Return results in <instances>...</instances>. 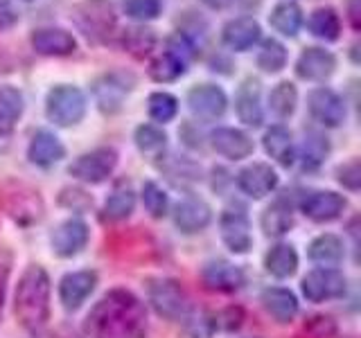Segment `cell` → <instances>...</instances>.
Wrapping results in <instances>:
<instances>
[{
  "label": "cell",
  "mask_w": 361,
  "mask_h": 338,
  "mask_svg": "<svg viewBox=\"0 0 361 338\" xmlns=\"http://www.w3.org/2000/svg\"><path fill=\"white\" fill-rule=\"evenodd\" d=\"M300 289L310 302H330L343 296L348 289V280L338 268L319 266L302 277Z\"/></svg>",
  "instance_id": "9c48e42d"
},
{
  "label": "cell",
  "mask_w": 361,
  "mask_h": 338,
  "mask_svg": "<svg viewBox=\"0 0 361 338\" xmlns=\"http://www.w3.org/2000/svg\"><path fill=\"white\" fill-rule=\"evenodd\" d=\"M291 225H293V214H291V206L285 199L271 203L262 212V230L267 237L287 234L291 230Z\"/></svg>",
  "instance_id": "8d00e7d4"
},
{
  "label": "cell",
  "mask_w": 361,
  "mask_h": 338,
  "mask_svg": "<svg viewBox=\"0 0 361 338\" xmlns=\"http://www.w3.org/2000/svg\"><path fill=\"white\" fill-rule=\"evenodd\" d=\"M20 14L14 5V0H0V30H9L18 23Z\"/></svg>",
  "instance_id": "ee69618b"
},
{
  "label": "cell",
  "mask_w": 361,
  "mask_h": 338,
  "mask_svg": "<svg viewBox=\"0 0 361 338\" xmlns=\"http://www.w3.org/2000/svg\"><path fill=\"white\" fill-rule=\"evenodd\" d=\"M188 108L201 122H217L228 108V95L217 84H195L188 90Z\"/></svg>",
  "instance_id": "30bf717a"
},
{
  "label": "cell",
  "mask_w": 361,
  "mask_h": 338,
  "mask_svg": "<svg viewBox=\"0 0 361 338\" xmlns=\"http://www.w3.org/2000/svg\"><path fill=\"white\" fill-rule=\"evenodd\" d=\"M330 151H332L330 140L319 131H310L305 133L300 146L296 149V161H300V167L305 172H314V169H319L327 161Z\"/></svg>",
  "instance_id": "f1b7e54d"
},
{
  "label": "cell",
  "mask_w": 361,
  "mask_h": 338,
  "mask_svg": "<svg viewBox=\"0 0 361 338\" xmlns=\"http://www.w3.org/2000/svg\"><path fill=\"white\" fill-rule=\"evenodd\" d=\"M298 108V88L291 82H278L269 93V111L278 120H289Z\"/></svg>",
  "instance_id": "836d02e7"
},
{
  "label": "cell",
  "mask_w": 361,
  "mask_h": 338,
  "mask_svg": "<svg viewBox=\"0 0 361 338\" xmlns=\"http://www.w3.org/2000/svg\"><path fill=\"white\" fill-rule=\"evenodd\" d=\"M32 50L41 56H71L77 52V37L66 27L45 25L30 34Z\"/></svg>",
  "instance_id": "2e32d148"
},
{
  "label": "cell",
  "mask_w": 361,
  "mask_h": 338,
  "mask_svg": "<svg viewBox=\"0 0 361 338\" xmlns=\"http://www.w3.org/2000/svg\"><path fill=\"white\" fill-rule=\"evenodd\" d=\"M172 219H174V225H176L178 232L197 234V232H203L210 225L212 210H210V206L203 199H199V196H185V199H180L174 206Z\"/></svg>",
  "instance_id": "ffe728a7"
},
{
  "label": "cell",
  "mask_w": 361,
  "mask_h": 338,
  "mask_svg": "<svg viewBox=\"0 0 361 338\" xmlns=\"http://www.w3.org/2000/svg\"><path fill=\"white\" fill-rule=\"evenodd\" d=\"M264 311L274 318L278 325H289L296 320V315L300 311V304L296 293L285 289V287H267L259 296Z\"/></svg>",
  "instance_id": "603a6c76"
},
{
  "label": "cell",
  "mask_w": 361,
  "mask_h": 338,
  "mask_svg": "<svg viewBox=\"0 0 361 338\" xmlns=\"http://www.w3.org/2000/svg\"><path fill=\"white\" fill-rule=\"evenodd\" d=\"M293 73L302 82L325 84L336 73V56L334 52L321 48V45H310L298 54Z\"/></svg>",
  "instance_id": "4fadbf2b"
},
{
  "label": "cell",
  "mask_w": 361,
  "mask_h": 338,
  "mask_svg": "<svg viewBox=\"0 0 361 338\" xmlns=\"http://www.w3.org/2000/svg\"><path fill=\"white\" fill-rule=\"evenodd\" d=\"M262 41V25L253 16H235L224 23L221 27V43L231 52H248Z\"/></svg>",
  "instance_id": "ac0fdd59"
},
{
  "label": "cell",
  "mask_w": 361,
  "mask_h": 338,
  "mask_svg": "<svg viewBox=\"0 0 361 338\" xmlns=\"http://www.w3.org/2000/svg\"><path fill=\"white\" fill-rule=\"evenodd\" d=\"M90 338H142L147 332V309L129 289H111L86 315Z\"/></svg>",
  "instance_id": "6da1fadb"
},
{
  "label": "cell",
  "mask_w": 361,
  "mask_h": 338,
  "mask_svg": "<svg viewBox=\"0 0 361 338\" xmlns=\"http://www.w3.org/2000/svg\"><path fill=\"white\" fill-rule=\"evenodd\" d=\"M88 99L84 90L75 84H56L45 95V118L54 127L71 129L86 118Z\"/></svg>",
  "instance_id": "277c9868"
},
{
  "label": "cell",
  "mask_w": 361,
  "mask_h": 338,
  "mask_svg": "<svg viewBox=\"0 0 361 338\" xmlns=\"http://www.w3.org/2000/svg\"><path fill=\"white\" fill-rule=\"evenodd\" d=\"M237 187L248 199H264L278 189L280 176L269 163H251L237 172Z\"/></svg>",
  "instance_id": "5bb4252c"
},
{
  "label": "cell",
  "mask_w": 361,
  "mask_h": 338,
  "mask_svg": "<svg viewBox=\"0 0 361 338\" xmlns=\"http://www.w3.org/2000/svg\"><path fill=\"white\" fill-rule=\"evenodd\" d=\"M25 113V95L23 90L3 84L0 86V135H9Z\"/></svg>",
  "instance_id": "4316f807"
},
{
  "label": "cell",
  "mask_w": 361,
  "mask_h": 338,
  "mask_svg": "<svg viewBox=\"0 0 361 338\" xmlns=\"http://www.w3.org/2000/svg\"><path fill=\"white\" fill-rule=\"evenodd\" d=\"M201 282L214 293H235L244 287V270L228 259H210L201 268Z\"/></svg>",
  "instance_id": "d6986e66"
},
{
  "label": "cell",
  "mask_w": 361,
  "mask_h": 338,
  "mask_svg": "<svg viewBox=\"0 0 361 338\" xmlns=\"http://www.w3.org/2000/svg\"><path fill=\"white\" fill-rule=\"evenodd\" d=\"M59 203L71 210H86L93 206V199H90L84 189H77V187H66L61 189V196Z\"/></svg>",
  "instance_id": "7bdbcfd3"
},
{
  "label": "cell",
  "mask_w": 361,
  "mask_h": 338,
  "mask_svg": "<svg viewBox=\"0 0 361 338\" xmlns=\"http://www.w3.org/2000/svg\"><path fill=\"white\" fill-rule=\"evenodd\" d=\"M140 196H142L145 210L149 212V217L163 219L169 212V196H167V192L156 183V180H147V183L142 185Z\"/></svg>",
  "instance_id": "60d3db41"
},
{
  "label": "cell",
  "mask_w": 361,
  "mask_h": 338,
  "mask_svg": "<svg viewBox=\"0 0 361 338\" xmlns=\"http://www.w3.org/2000/svg\"><path fill=\"white\" fill-rule=\"evenodd\" d=\"M88 239H90V230H88L86 221L71 217V219L61 221L52 230L50 246H52L54 255L68 259V257H75V255L82 253L86 248V244H88Z\"/></svg>",
  "instance_id": "e0dca14e"
},
{
  "label": "cell",
  "mask_w": 361,
  "mask_h": 338,
  "mask_svg": "<svg viewBox=\"0 0 361 338\" xmlns=\"http://www.w3.org/2000/svg\"><path fill=\"white\" fill-rule=\"evenodd\" d=\"M264 268L269 275L287 280L298 270V251L291 244H276L264 255Z\"/></svg>",
  "instance_id": "4dcf8cb0"
},
{
  "label": "cell",
  "mask_w": 361,
  "mask_h": 338,
  "mask_svg": "<svg viewBox=\"0 0 361 338\" xmlns=\"http://www.w3.org/2000/svg\"><path fill=\"white\" fill-rule=\"evenodd\" d=\"M71 18L88 43H109L118 34V11L109 0H84L73 7Z\"/></svg>",
  "instance_id": "3957f363"
},
{
  "label": "cell",
  "mask_w": 361,
  "mask_h": 338,
  "mask_svg": "<svg viewBox=\"0 0 361 338\" xmlns=\"http://www.w3.org/2000/svg\"><path fill=\"white\" fill-rule=\"evenodd\" d=\"M201 5H206L208 9H228L231 5H235L237 0H199Z\"/></svg>",
  "instance_id": "f6af8a7d"
},
{
  "label": "cell",
  "mask_w": 361,
  "mask_h": 338,
  "mask_svg": "<svg viewBox=\"0 0 361 338\" xmlns=\"http://www.w3.org/2000/svg\"><path fill=\"white\" fill-rule=\"evenodd\" d=\"M257 45L259 48L255 54V63L259 70L267 75H278L285 70L289 61V52L285 43L278 39H262Z\"/></svg>",
  "instance_id": "d6a6232c"
},
{
  "label": "cell",
  "mask_w": 361,
  "mask_h": 338,
  "mask_svg": "<svg viewBox=\"0 0 361 338\" xmlns=\"http://www.w3.org/2000/svg\"><path fill=\"white\" fill-rule=\"evenodd\" d=\"M135 210V192L131 187H116L104 201V219L106 221H124L129 219Z\"/></svg>",
  "instance_id": "74e56055"
},
{
  "label": "cell",
  "mask_w": 361,
  "mask_h": 338,
  "mask_svg": "<svg viewBox=\"0 0 361 338\" xmlns=\"http://www.w3.org/2000/svg\"><path fill=\"white\" fill-rule=\"evenodd\" d=\"M122 14L138 25H145L163 14V0H122Z\"/></svg>",
  "instance_id": "ab89813d"
},
{
  "label": "cell",
  "mask_w": 361,
  "mask_h": 338,
  "mask_svg": "<svg viewBox=\"0 0 361 338\" xmlns=\"http://www.w3.org/2000/svg\"><path fill=\"white\" fill-rule=\"evenodd\" d=\"M188 65L180 56L172 54L169 50H163L161 54H156L149 68H147V75H149L152 82L156 84H172L178 82L180 77L188 73Z\"/></svg>",
  "instance_id": "1f68e13d"
},
{
  "label": "cell",
  "mask_w": 361,
  "mask_h": 338,
  "mask_svg": "<svg viewBox=\"0 0 361 338\" xmlns=\"http://www.w3.org/2000/svg\"><path fill=\"white\" fill-rule=\"evenodd\" d=\"M133 142L142 156L149 158H163L167 149V133L158 124H140L133 131Z\"/></svg>",
  "instance_id": "d590c367"
},
{
  "label": "cell",
  "mask_w": 361,
  "mask_h": 338,
  "mask_svg": "<svg viewBox=\"0 0 361 338\" xmlns=\"http://www.w3.org/2000/svg\"><path fill=\"white\" fill-rule=\"evenodd\" d=\"M210 146L226 161H244L255 151L253 138L242 129L217 127L210 133Z\"/></svg>",
  "instance_id": "7402d4cb"
},
{
  "label": "cell",
  "mask_w": 361,
  "mask_h": 338,
  "mask_svg": "<svg viewBox=\"0 0 361 338\" xmlns=\"http://www.w3.org/2000/svg\"><path fill=\"white\" fill-rule=\"evenodd\" d=\"M298 206L307 219L316 223H330V221H336L345 212L348 201L343 194H338V192H332V189H310L300 194Z\"/></svg>",
  "instance_id": "8fae6325"
},
{
  "label": "cell",
  "mask_w": 361,
  "mask_h": 338,
  "mask_svg": "<svg viewBox=\"0 0 361 338\" xmlns=\"http://www.w3.org/2000/svg\"><path fill=\"white\" fill-rule=\"evenodd\" d=\"M156 43H158V39H156L154 30L145 27V25H133L129 30L120 32V45L124 48V52L138 56V59L149 56L156 50Z\"/></svg>",
  "instance_id": "e575fe53"
},
{
  "label": "cell",
  "mask_w": 361,
  "mask_h": 338,
  "mask_svg": "<svg viewBox=\"0 0 361 338\" xmlns=\"http://www.w3.org/2000/svg\"><path fill=\"white\" fill-rule=\"evenodd\" d=\"M235 113L244 127H262L264 104H262V84L255 77H246L235 90Z\"/></svg>",
  "instance_id": "9a60e30c"
},
{
  "label": "cell",
  "mask_w": 361,
  "mask_h": 338,
  "mask_svg": "<svg viewBox=\"0 0 361 338\" xmlns=\"http://www.w3.org/2000/svg\"><path fill=\"white\" fill-rule=\"evenodd\" d=\"M147 302L165 320H180L188 315V293L174 277H149L147 280Z\"/></svg>",
  "instance_id": "5b68a950"
},
{
  "label": "cell",
  "mask_w": 361,
  "mask_h": 338,
  "mask_svg": "<svg viewBox=\"0 0 361 338\" xmlns=\"http://www.w3.org/2000/svg\"><path fill=\"white\" fill-rule=\"evenodd\" d=\"M27 158L32 165L48 169L56 163H61L66 158V146L59 140V135L48 131V129H39L32 135V140L27 144Z\"/></svg>",
  "instance_id": "cb8c5ba5"
},
{
  "label": "cell",
  "mask_w": 361,
  "mask_h": 338,
  "mask_svg": "<svg viewBox=\"0 0 361 338\" xmlns=\"http://www.w3.org/2000/svg\"><path fill=\"white\" fill-rule=\"evenodd\" d=\"M118 167V151L113 146H95L68 165V174L88 185H99L109 180V176Z\"/></svg>",
  "instance_id": "52a82bcc"
},
{
  "label": "cell",
  "mask_w": 361,
  "mask_h": 338,
  "mask_svg": "<svg viewBox=\"0 0 361 338\" xmlns=\"http://www.w3.org/2000/svg\"><path fill=\"white\" fill-rule=\"evenodd\" d=\"M262 146L264 154L280 167H291L296 163V142H293V133L282 127V124H274L269 127L262 135Z\"/></svg>",
  "instance_id": "d4e9b609"
},
{
  "label": "cell",
  "mask_w": 361,
  "mask_h": 338,
  "mask_svg": "<svg viewBox=\"0 0 361 338\" xmlns=\"http://www.w3.org/2000/svg\"><path fill=\"white\" fill-rule=\"evenodd\" d=\"M95 287H97L95 270L84 268V270L66 273L59 282V302L63 304V309L77 311L90 298V293L95 291Z\"/></svg>",
  "instance_id": "44dd1931"
},
{
  "label": "cell",
  "mask_w": 361,
  "mask_h": 338,
  "mask_svg": "<svg viewBox=\"0 0 361 338\" xmlns=\"http://www.w3.org/2000/svg\"><path fill=\"white\" fill-rule=\"evenodd\" d=\"M52 282L48 270L39 264H32L23 270L14 293V311L18 323L27 332H41L50 320Z\"/></svg>",
  "instance_id": "7a4b0ae2"
},
{
  "label": "cell",
  "mask_w": 361,
  "mask_h": 338,
  "mask_svg": "<svg viewBox=\"0 0 361 338\" xmlns=\"http://www.w3.org/2000/svg\"><path fill=\"white\" fill-rule=\"evenodd\" d=\"M147 113H149V118L161 127V124H167L176 118L178 99L172 93H167V90H156V93L147 97Z\"/></svg>",
  "instance_id": "f35d334b"
},
{
  "label": "cell",
  "mask_w": 361,
  "mask_h": 338,
  "mask_svg": "<svg viewBox=\"0 0 361 338\" xmlns=\"http://www.w3.org/2000/svg\"><path fill=\"white\" fill-rule=\"evenodd\" d=\"M133 88H135V77L127 70H109L95 77L93 86H90L97 108L102 113H106V115L122 111L124 101L133 93Z\"/></svg>",
  "instance_id": "8992f818"
},
{
  "label": "cell",
  "mask_w": 361,
  "mask_h": 338,
  "mask_svg": "<svg viewBox=\"0 0 361 338\" xmlns=\"http://www.w3.org/2000/svg\"><path fill=\"white\" fill-rule=\"evenodd\" d=\"M219 234L231 253L244 255L253 246L251 219L244 208H226L219 217Z\"/></svg>",
  "instance_id": "7c38bea8"
},
{
  "label": "cell",
  "mask_w": 361,
  "mask_h": 338,
  "mask_svg": "<svg viewBox=\"0 0 361 338\" xmlns=\"http://www.w3.org/2000/svg\"><path fill=\"white\" fill-rule=\"evenodd\" d=\"M23 3H34V0H23Z\"/></svg>",
  "instance_id": "7dc6e473"
},
{
  "label": "cell",
  "mask_w": 361,
  "mask_h": 338,
  "mask_svg": "<svg viewBox=\"0 0 361 338\" xmlns=\"http://www.w3.org/2000/svg\"><path fill=\"white\" fill-rule=\"evenodd\" d=\"M269 25L285 39H296L302 25H305V14L302 7L296 0H278L269 11Z\"/></svg>",
  "instance_id": "484cf974"
},
{
  "label": "cell",
  "mask_w": 361,
  "mask_h": 338,
  "mask_svg": "<svg viewBox=\"0 0 361 338\" xmlns=\"http://www.w3.org/2000/svg\"><path fill=\"white\" fill-rule=\"evenodd\" d=\"M5 282H7V268H0V313H3V300H5Z\"/></svg>",
  "instance_id": "bcb514c9"
},
{
  "label": "cell",
  "mask_w": 361,
  "mask_h": 338,
  "mask_svg": "<svg viewBox=\"0 0 361 338\" xmlns=\"http://www.w3.org/2000/svg\"><path fill=\"white\" fill-rule=\"evenodd\" d=\"M307 30L314 39L323 43H334L341 39V16L334 7H316L307 18Z\"/></svg>",
  "instance_id": "f546056e"
},
{
  "label": "cell",
  "mask_w": 361,
  "mask_h": 338,
  "mask_svg": "<svg viewBox=\"0 0 361 338\" xmlns=\"http://www.w3.org/2000/svg\"><path fill=\"white\" fill-rule=\"evenodd\" d=\"M307 111L314 122L325 129H338L348 118L345 99L330 86H316L307 95Z\"/></svg>",
  "instance_id": "ba28073f"
},
{
  "label": "cell",
  "mask_w": 361,
  "mask_h": 338,
  "mask_svg": "<svg viewBox=\"0 0 361 338\" xmlns=\"http://www.w3.org/2000/svg\"><path fill=\"white\" fill-rule=\"evenodd\" d=\"M307 257L312 259L314 264L319 266H336L343 262L345 257V244L338 234H332V232H323L319 237H314L310 242V248H307Z\"/></svg>",
  "instance_id": "83f0119b"
},
{
  "label": "cell",
  "mask_w": 361,
  "mask_h": 338,
  "mask_svg": "<svg viewBox=\"0 0 361 338\" xmlns=\"http://www.w3.org/2000/svg\"><path fill=\"white\" fill-rule=\"evenodd\" d=\"M336 180L350 192H357L361 187V165L357 158L336 167Z\"/></svg>",
  "instance_id": "b9f144b4"
}]
</instances>
